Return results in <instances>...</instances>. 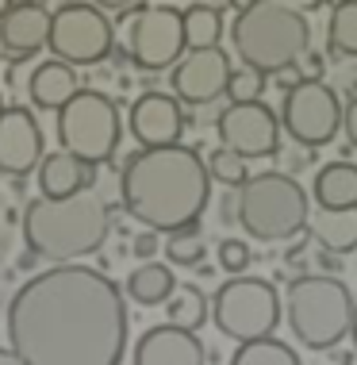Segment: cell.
I'll return each instance as SVG.
<instances>
[{"instance_id": "cell-10", "label": "cell", "mask_w": 357, "mask_h": 365, "mask_svg": "<svg viewBox=\"0 0 357 365\" xmlns=\"http://www.w3.org/2000/svg\"><path fill=\"white\" fill-rule=\"evenodd\" d=\"M127 12V58L146 73L170 70L185 54V12L173 4H135Z\"/></svg>"}, {"instance_id": "cell-18", "label": "cell", "mask_w": 357, "mask_h": 365, "mask_svg": "<svg viewBox=\"0 0 357 365\" xmlns=\"http://www.w3.org/2000/svg\"><path fill=\"white\" fill-rule=\"evenodd\" d=\"M93 165L77 162L73 154L58 150V154H46L38 162V192L43 196H69L85 185H93Z\"/></svg>"}, {"instance_id": "cell-1", "label": "cell", "mask_w": 357, "mask_h": 365, "mask_svg": "<svg viewBox=\"0 0 357 365\" xmlns=\"http://www.w3.org/2000/svg\"><path fill=\"white\" fill-rule=\"evenodd\" d=\"M127 331L123 292L93 265L35 273L8 304V350L24 365H119Z\"/></svg>"}, {"instance_id": "cell-8", "label": "cell", "mask_w": 357, "mask_h": 365, "mask_svg": "<svg viewBox=\"0 0 357 365\" xmlns=\"http://www.w3.org/2000/svg\"><path fill=\"white\" fill-rule=\"evenodd\" d=\"M281 312L284 304L273 284L262 277H242V273H234L227 284H219L215 300L207 304V315L215 319L219 334L234 342H254L273 334L276 323H281Z\"/></svg>"}, {"instance_id": "cell-13", "label": "cell", "mask_w": 357, "mask_h": 365, "mask_svg": "<svg viewBox=\"0 0 357 365\" xmlns=\"http://www.w3.org/2000/svg\"><path fill=\"white\" fill-rule=\"evenodd\" d=\"M227 77H231V58L223 46H204V51H188L170 66V85L173 96L185 104H212L223 96Z\"/></svg>"}, {"instance_id": "cell-21", "label": "cell", "mask_w": 357, "mask_h": 365, "mask_svg": "<svg viewBox=\"0 0 357 365\" xmlns=\"http://www.w3.org/2000/svg\"><path fill=\"white\" fill-rule=\"evenodd\" d=\"M311 196L319 208H357V165L353 162H331L315 173Z\"/></svg>"}, {"instance_id": "cell-32", "label": "cell", "mask_w": 357, "mask_h": 365, "mask_svg": "<svg viewBox=\"0 0 357 365\" xmlns=\"http://www.w3.org/2000/svg\"><path fill=\"white\" fill-rule=\"evenodd\" d=\"M154 254H157V231H143V235L135 239V258H146V262H150Z\"/></svg>"}, {"instance_id": "cell-15", "label": "cell", "mask_w": 357, "mask_h": 365, "mask_svg": "<svg viewBox=\"0 0 357 365\" xmlns=\"http://www.w3.org/2000/svg\"><path fill=\"white\" fill-rule=\"evenodd\" d=\"M131 135L143 146H170L181 139L185 131V115H181V101L170 93H143L131 104Z\"/></svg>"}, {"instance_id": "cell-35", "label": "cell", "mask_w": 357, "mask_h": 365, "mask_svg": "<svg viewBox=\"0 0 357 365\" xmlns=\"http://www.w3.org/2000/svg\"><path fill=\"white\" fill-rule=\"evenodd\" d=\"M200 4H207V8H215V12H227V8H234L238 0H200Z\"/></svg>"}, {"instance_id": "cell-26", "label": "cell", "mask_w": 357, "mask_h": 365, "mask_svg": "<svg viewBox=\"0 0 357 365\" xmlns=\"http://www.w3.org/2000/svg\"><path fill=\"white\" fill-rule=\"evenodd\" d=\"M165 315H170V323H177L185 331H200L207 323V296L196 284H185L181 292H173L165 300Z\"/></svg>"}, {"instance_id": "cell-28", "label": "cell", "mask_w": 357, "mask_h": 365, "mask_svg": "<svg viewBox=\"0 0 357 365\" xmlns=\"http://www.w3.org/2000/svg\"><path fill=\"white\" fill-rule=\"evenodd\" d=\"M265 85H269V77H265L262 70L242 66V70H231L223 93H227V101H231V104H246V101H262Z\"/></svg>"}, {"instance_id": "cell-16", "label": "cell", "mask_w": 357, "mask_h": 365, "mask_svg": "<svg viewBox=\"0 0 357 365\" xmlns=\"http://www.w3.org/2000/svg\"><path fill=\"white\" fill-rule=\"evenodd\" d=\"M51 35V8L43 0H24L0 16V51L8 58H31L46 46Z\"/></svg>"}, {"instance_id": "cell-38", "label": "cell", "mask_w": 357, "mask_h": 365, "mask_svg": "<svg viewBox=\"0 0 357 365\" xmlns=\"http://www.w3.org/2000/svg\"><path fill=\"white\" fill-rule=\"evenodd\" d=\"M12 4H16V0H0V16H4L8 8H12Z\"/></svg>"}, {"instance_id": "cell-12", "label": "cell", "mask_w": 357, "mask_h": 365, "mask_svg": "<svg viewBox=\"0 0 357 365\" xmlns=\"http://www.w3.org/2000/svg\"><path fill=\"white\" fill-rule=\"evenodd\" d=\"M219 143L227 150L242 154V158H269L281 146V120L269 104L262 101H246V104H227L219 112Z\"/></svg>"}, {"instance_id": "cell-22", "label": "cell", "mask_w": 357, "mask_h": 365, "mask_svg": "<svg viewBox=\"0 0 357 365\" xmlns=\"http://www.w3.org/2000/svg\"><path fill=\"white\" fill-rule=\"evenodd\" d=\"M127 296H131L135 304H146V308H154V304H165L170 296L177 292V277L170 265L162 262H143L138 269L127 277Z\"/></svg>"}, {"instance_id": "cell-29", "label": "cell", "mask_w": 357, "mask_h": 365, "mask_svg": "<svg viewBox=\"0 0 357 365\" xmlns=\"http://www.w3.org/2000/svg\"><path fill=\"white\" fill-rule=\"evenodd\" d=\"M207 173H212L219 185L238 189V185L246 181V158L234 154V150H227V146H219V150H212V158H207Z\"/></svg>"}, {"instance_id": "cell-3", "label": "cell", "mask_w": 357, "mask_h": 365, "mask_svg": "<svg viewBox=\"0 0 357 365\" xmlns=\"http://www.w3.org/2000/svg\"><path fill=\"white\" fill-rule=\"evenodd\" d=\"M24 242L31 258L43 262H77L96 254L112 227V208L96 185L69 192V196H35L24 208Z\"/></svg>"}, {"instance_id": "cell-24", "label": "cell", "mask_w": 357, "mask_h": 365, "mask_svg": "<svg viewBox=\"0 0 357 365\" xmlns=\"http://www.w3.org/2000/svg\"><path fill=\"white\" fill-rule=\"evenodd\" d=\"M223 38V12L207 4H196L185 12V46L188 51H204V46H219Z\"/></svg>"}, {"instance_id": "cell-19", "label": "cell", "mask_w": 357, "mask_h": 365, "mask_svg": "<svg viewBox=\"0 0 357 365\" xmlns=\"http://www.w3.org/2000/svg\"><path fill=\"white\" fill-rule=\"evenodd\" d=\"M31 101L35 108H51V112H58L69 96L77 93V70L69 62H62V58H51V62H43V66H35V73H31Z\"/></svg>"}, {"instance_id": "cell-4", "label": "cell", "mask_w": 357, "mask_h": 365, "mask_svg": "<svg viewBox=\"0 0 357 365\" xmlns=\"http://www.w3.org/2000/svg\"><path fill=\"white\" fill-rule=\"evenodd\" d=\"M231 46L242 66L276 77L311 51V27H307V16L276 0H250L246 8H238L231 24Z\"/></svg>"}, {"instance_id": "cell-17", "label": "cell", "mask_w": 357, "mask_h": 365, "mask_svg": "<svg viewBox=\"0 0 357 365\" xmlns=\"http://www.w3.org/2000/svg\"><path fill=\"white\" fill-rule=\"evenodd\" d=\"M204 346L196 331H185L177 323L150 327L135 346V365H204Z\"/></svg>"}, {"instance_id": "cell-39", "label": "cell", "mask_w": 357, "mask_h": 365, "mask_svg": "<svg viewBox=\"0 0 357 365\" xmlns=\"http://www.w3.org/2000/svg\"><path fill=\"white\" fill-rule=\"evenodd\" d=\"M0 108H4V104H0Z\"/></svg>"}, {"instance_id": "cell-23", "label": "cell", "mask_w": 357, "mask_h": 365, "mask_svg": "<svg viewBox=\"0 0 357 365\" xmlns=\"http://www.w3.org/2000/svg\"><path fill=\"white\" fill-rule=\"evenodd\" d=\"M326 46L334 58H357V0H338L326 19Z\"/></svg>"}, {"instance_id": "cell-14", "label": "cell", "mask_w": 357, "mask_h": 365, "mask_svg": "<svg viewBox=\"0 0 357 365\" xmlns=\"http://www.w3.org/2000/svg\"><path fill=\"white\" fill-rule=\"evenodd\" d=\"M43 162V127L27 108H0V177H27Z\"/></svg>"}, {"instance_id": "cell-11", "label": "cell", "mask_w": 357, "mask_h": 365, "mask_svg": "<svg viewBox=\"0 0 357 365\" xmlns=\"http://www.w3.org/2000/svg\"><path fill=\"white\" fill-rule=\"evenodd\" d=\"M342 127V101L326 81L319 77H304V81L289 85L281 104V131H289L300 146L315 150L326 146Z\"/></svg>"}, {"instance_id": "cell-34", "label": "cell", "mask_w": 357, "mask_h": 365, "mask_svg": "<svg viewBox=\"0 0 357 365\" xmlns=\"http://www.w3.org/2000/svg\"><path fill=\"white\" fill-rule=\"evenodd\" d=\"M93 4H96V8H119V12H127L135 0H93Z\"/></svg>"}, {"instance_id": "cell-7", "label": "cell", "mask_w": 357, "mask_h": 365, "mask_svg": "<svg viewBox=\"0 0 357 365\" xmlns=\"http://www.w3.org/2000/svg\"><path fill=\"white\" fill-rule=\"evenodd\" d=\"M58 146L85 165L112 162L119 146V108L96 88H77L58 108Z\"/></svg>"}, {"instance_id": "cell-20", "label": "cell", "mask_w": 357, "mask_h": 365, "mask_svg": "<svg viewBox=\"0 0 357 365\" xmlns=\"http://www.w3.org/2000/svg\"><path fill=\"white\" fill-rule=\"evenodd\" d=\"M307 231L315 242L331 254H350L357 250V208H319V215H307Z\"/></svg>"}, {"instance_id": "cell-25", "label": "cell", "mask_w": 357, "mask_h": 365, "mask_svg": "<svg viewBox=\"0 0 357 365\" xmlns=\"http://www.w3.org/2000/svg\"><path fill=\"white\" fill-rule=\"evenodd\" d=\"M231 365H300V354L292 346H284L281 339L265 334V339H254V342H242L234 350Z\"/></svg>"}, {"instance_id": "cell-33", "label": "cell", "mask_w": 357, "mask_h": 365, "mask_svg": "<svg viewBox=\"0 0 357 365\" xmlns=\"http://www.w3.org/2000/svg\"><path fill=\"white\" fill-rule=\"evenodd\" d=\"M276 4H284V8H292V12L307 16V12H315V8H323L326 0H276Z\"/></svg>"}, {"instance_id": "cell-5", "label": "cell", "mask_w": 357, "mask_h": 365, "mask_svg": "<svg viewBox=\"0 0 357 365\" xmlns=\"http://www.w3.org/2000/svg\"><path fill=\"white\" fill-rule=\"evenodd\" d=\"M234 220L257 242H289L307 227V192L289 173H257L238 185Z\"/></svg>"}, {"instance_id": "cell-9", "label": "cell", "mask_w": 357, "mask_h": 365, "mask_svg": "<svg viewBox=\"0 0 357 365\" xmlns=\"http://www.w3.org/2000/svg\"><path fill=\"white\" fill-rule=\"evenodd\" d=\"M112 19L93 0H66L58 12H51V46L54 58L69 66H96L112 54Z\"/></svg>"}, {"instance_id": "cell-30", "label": "cell", "mask_w": 357, "mask_h": 365, "mask_svg": "<svg viewBox=\"0 0 357 365\" xmlns=\"http://www.w3.org/2000/svg\"><path fill=\"white\" fill-rule=\"evenodd\" d=\"M250 258H254V254H250V246H246L242 239H223L219 242V265L231 273V277H234V273H246Z\"/></svg>"}, {"instance_id": "cell-27", "label": "cell", "mask_w": 357, "mask_h": 365, "mask_svg": "<svg viewBox=\"0 0 357 365\" xmlns=\"http://www.w3.org/2000/svg\"><path fill=\"white\" fill-rule=\"evenodd\" d=\"M165 258H170V265H200V258H204V235L196 231V227L170 231V239H165Z\"/></svg>"}, {"instance_id": "cell-36", "label": "cell", "mask_w": 357, "mask_h": 365, "mask_svg": "<svg viewBox=\"0 0 357 365\" xmlns=\"http://www.w3.org/2000/svg\"><path fill=\"white\" fill-rule=\"evenodd\" d=\"M0 365H24V361H19L12 350H0Z\"/></svg>"}, {"instance_id": "cell-2", "label": "cell", "mask_w": 357, "mask_h": 365, "mask_svg": "<svg viewBox=\"0 0 357 365\" xmlns=\"http://www.w3.org/2000/svg\"><path fill=\"white\" fill-rule=\"evenodd\" d=\"M212 196L207 162L192 146H143L127 154L119 173V200L127 215L146 231L170 235L181 227H196Z\"/></svg>"}, {"instance_id": "cell-6", "label": "cell", "mask_w": 357, "mask_h": 365, "mask_svg": "<svg viewBox=\"0 0 357 365\" xmlns=\"http://www.w3.org/2000/svg\"><path fill=\"white\" fill-rule=\"evenodd\" d=\"M284 315H289L292 334L307 350H331L350 334L353 296L331 273L296 277L289 284V296H284Z\"/></svg>"}, {"instance_id": "cell-31", "label": "cell", "mask_w": 357, "mask_h": 365, "mask_svg": "<svg viewBox=\"0 0 357 365\" xmlns=\"http://www.w3.org/2000/svg\"><path fill=\"white\" fill-rule=\"evenodd\" d=\"M342 131L350 146H357V96H350V104H342Z\"/></svg>"}, {"instance_id": "cell-37", "label": "cell", "mask_w": 357, "mask_h": 365, "mask_svg": "<svg viewBox=\"0 0 357 365\" xmlns=\"http://www.w3.org/2000/svg\"><path fill=\"white\" fill-rule=\"evenodd\" d=\"M350 334H353V350H357V304H353V323H350Z\"/></svg>"}]
</instances>
